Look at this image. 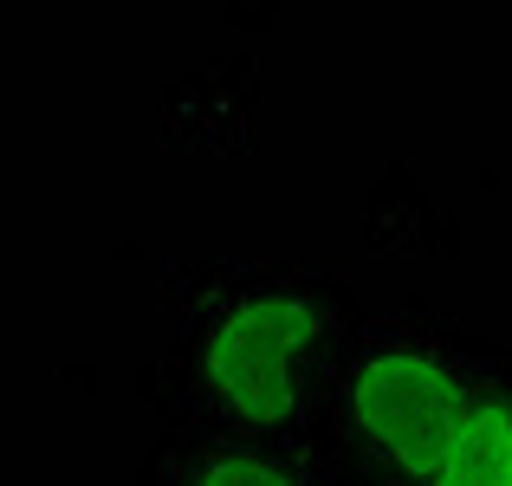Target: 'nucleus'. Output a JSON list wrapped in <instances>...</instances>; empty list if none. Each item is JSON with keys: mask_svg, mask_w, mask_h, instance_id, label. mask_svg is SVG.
<instances>
[{"mask_svg": "<svg viewBox=\"0 0 512 486\" xmlns=\"http://www.w3.org/2000/svg\"><path fill=\"white\" fill-rule=\"evenodd\" d=\"M312 344H318L312 299H299V292L240 299L208 331V350H201L214 402L227 415H240V422H279L292 402V376H299Z\"/></svg>", "mask_w": 512, "mask_h": 486, "instance_id": "obj_1", "label": "nucleus"}, {"mask_svg": "<svg viewBox=\"0 0 512 486\" xmlns=\"http://www.w3.org/2000/svg\"><path fill=\"white\" fill-rule=\"evenodd\" d=\"M188 486H299V480H292L279 461L253 454V448H214L208 461L195 467V480H188Z\"/></svg>", "mask_w": 512, "mask_h": 486, "instance_id": "obj_4", "label": "nucleus"}, {"mask_svg": "<svg viewBox=\"0 0 512 486\" xmlns=\"http://www.w3.org/2000/svg\"><path fill=\"white\" fill-rule=\"evenodd\" d=\"M350 409H357L363 435L409 474H435V461L448 454L454 422H461V389H454L448 363L428 357L415 344H389L350 383Z\"/></svg>", "mask_w": 512, "mask_h": 486, "instance_id": "obj_2", "label": "nucleus"}, {"mask_svg": "<svg viewBox=\"0 0 512 486\" xmlns=\"http://www.w3.org/2000/svg\"><path fill=\"white\" fill-rule=\"evenodd\" d=\"M428 486H512V396L467 402Z\"/></svg>", "mask_w": 512, "mask_h": 486, "instance_id": "obj_3", "label": "nucleus"}]
</instances>
